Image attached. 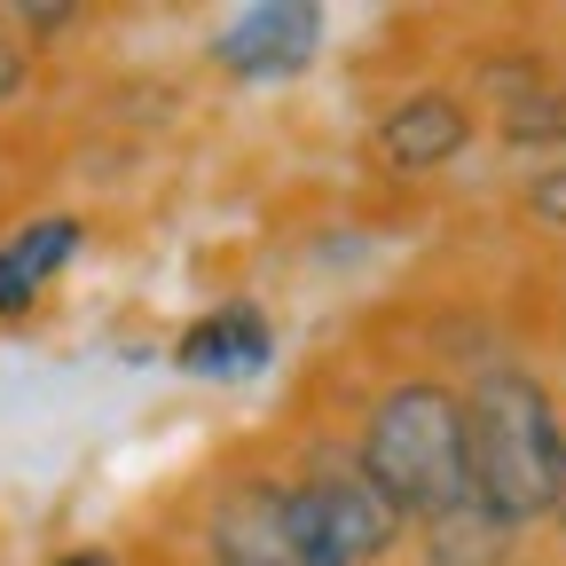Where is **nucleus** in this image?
Segmentation results:
<instances>
[{
  "label": "nucleus",
  "mask_w": 566,
  "mask_h": 566,
  "mask_svg": "<svg viewBox=\"0 0 566 566\" xmlns=\"http://www.w3.org/2000/svg\"><path fill=\"white\" fill-rule=\"evenodd\" d=\"M17 87H24V48H17V40H0V103H9Z\"/></svg>",
  "instance_id": "nucleus-12"
},
{
  "label": "nucleus",
  "mask_w": 566,
  "mask_h": 566,
  "mask_svg": "<svg viewBox=\"0 0 566 566\" xmlns=\"http://www.w3.org/2000/svg\"><path fill=\"white\" fill-rule=\"evenodd\" d=\"M300 495H307V512L323 520V535H331V551L346 558V566H370V558H386L394 543H401V512L386 504V495L354 472V457H338V464H315V472H300Z\"/></svg>",
  "instance_id": "nucleus-4"
},
{
  "label": "nucleus",
  "mask_w": 566,
  "mask_h": 566,
  "mask_svg": "<svg viewBox=\"0 0 566 566\" xmlns=\"http://www.w3.org/2000/svg\"><path fill=\"white\" fill-rule=\"evenodd\" d=\"M370 150H378L386 174H441V166H457V158L472 150V111H464L457 95H441V87L401 95V103L378 118Z\"/></svg>",
  "instance_id": "nucleus-6"
},
{
  "label": "nucleus",
  "mask_w": 566,
  "mask_h": 566,
  "mask_svg": "<svg viewBox=\"0 0 566 566\" xmlns=\"http://www.w3.org/2000/svg\"><path fill=\"white\" fill-rule=\"evenodd\" d=\"M354 472H363L409 527L457 512L472 495V472H464V394L441 386V378L386 386L370 401V417H363V433H354Z\"/></svg>",
  "instance_id": "nucleus-2"
},
{
  "label": "nucleus",
  "mask_w": 566,
  "mask_h": 566,
  "mask_svg": "<svg viewBox=\"0 0 566 566\" xmlns=\"http://www.w3.org/2000/svg\"><path fill=\"white\" fill-rule=\"evenodd\" d=\"M268 354H275L268 315H260L252 300H229V307H212V315H197V323L181 331L174 363H181L189 378H244V370L268 363Z\"/></svg>",
  "instance_id": "nucleus-7"
},
{
  "label": "nucleus",
  "mask_w": 566,
  "mask_h": 566,
  "mask_svg": "<svg viewBox=\"0 0 566 566\" xmlns=\"http://www.w3.org/2000/svg\"><path fill=\"white\" fill-rule=\"evenodd\" d=\"M417 551H424V566H512L520 558V527L495 520V512H480L472 495H464L457 512H441V520L417 527Z\"/></svg>",
  "instance_id": "nucleus-9"
},
{
  "label": "nucleus",
  "mask_w": 566,
  "mask_h": 566,
  "mask_svg": "<svg viewBox=\"0 0 566 566\" xmlns=\"http://www.w3.org/2000/svg\"><path fill=\"white\" fill-rule=\"evenodd\" d=\"M323 48V9H307V0H268V9H244L221 24V40H212V55H221L237 80H292V71H307Z\"/></svg>",
  "instance_id": "nucleus-5"
},
{
  "label": "nucleus",
  "mask_w": 566,
  "mask_h": 566,
  "mask_svg": "<svg viewBox=\"0 0 566 566\" xmlns=\"http://www.w3.org/2000/svg\"><path fill=\"white\" fill-rule=\"evenodd\" d=\"M495 134L512 142V150H566V80H527L504 95V111H495Z\"/></svg>",
  "instance_id": "nucleus-10"
},
{
  "label": "nucleus",
  "mask_w": 566,
  "mask_h": 566,
  "mask_svg": "<svg viewBox=\"0 0 566 566\" xmlns=\"http://www.w3.org/2000/svg\"><path fill=\"white\" fill-rule=\"evenodd\" d=\"M212 558L221 566H346L323 535V520L307 512L300 480H244L212 504L205 527Z\"/></svg>",
  "instance_id": "nucleus-3"
},
{
  "label": "nucleus",
  "mask_w": 566,
  "mask_h": 566,
  "mask_svg": "<svg viewBox=\"0 0 566 566\" xmlns=\"http://www.w3.org/2000/svg\"><path fill=\"white\" fill-rule=\"evenodd\" d=\"M464 472H472V504L512 520L520 535L551 520L558 480H566V417L543 378L495 363L464 394Z\"/></svg>",
  "instance_id": "nucleus-1"
},
{
  "label": "nucleus",
  "mask_w": 566,
  "mask_h": 566,
  "mask_svg": "<svg viewBox=\"0 0 566 566\" xmlns=\"http://www.w3.org/2000/svg\"><path fill=\"white\" fill-rule=\"evenodd\" d=\"M551 527H558V543H566V480H558V504H551Z\"/></svg>",
  "instance_id": "nucleus-15"
},
{
  "label": "nucleus",
  "mask_w": 566,
  "mask_h": 566,
  "mask_svg": "<svg viewBox=\"0 0 566 566\" xmlns=\"http://www.w3.org/2000/svg\"><path fill=\"white\" fill-rule=\"evenodd\" d=\"M520 205L535 212L543 229H558V237H566V158H558V166H543V174L527 181V197H520Z\"/></svg>",
  "instance_id": "nucleus-11"
},
{
  "label": "nucleus",
  "mask_w": 566,
  "mask_h": 566,
  "mask_svg": "<svg viewBox=\"0 0 566 566\" xmlns=\"http://www.w3.org/2000/svg\"><path fill=\"white\" fill-rule=\"evenodd\" d=\"M24 24L32 32H63V24H80V17H71V9H24Z\"/></svg>",
  "instance_id": "nucleus-13"
},
{
  "label": "nucleus",
  "mask_w": 566,
  "mask_h": 566,
  "mask_svg": "<svg viewBox=\"0 0 566 566\" xmlns=\"http://www.w3.org/2000/svg\"><path fill=\"white\" fill-rule=\"evenodd\" d=\"M55 566H118L111 551H71V558H55Z\"/></svg>",
  "instance_id": "nucleus-14"
},
{
  "label": "nucleus",
  "mask_w": 566,
  "mask_h": 566,
  "mask_svg": "<svg viewBox=\"0 0 566 566\" xmlns=\"http://www.w3.org/2000/svg\"><path fill=\"white\" fill-rule=\"evenodd\" d=\"M80 221H71V212H48V221H24L9 244H0V315H32V300L48 292V275L80 252Z\"/></svg>",
  "instance_id": "nucleus-8"
}]
</instances>
